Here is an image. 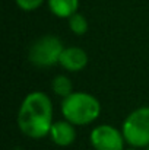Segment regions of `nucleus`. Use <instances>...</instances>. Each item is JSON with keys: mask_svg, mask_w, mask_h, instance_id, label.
Listing matches in <instances>:
<instances>
[{"mask_svg": "<svg viewBox=\"0 0 149 150\" xmlns=\"http://www.w3.org/2000/svg\"><path fill=\"white\" fill-rule=\"evenodd\" d=\"M124 150H138V149H135V147H132V149H124Z\"/></svg>", "mask_w": 149, "mask_h": 150, "instance_id": "nucleus-12", "label": "nucleus"}, {"mask_svg": "<svg viewBox=\"0 0 149 150\" xmlns=\"http://www.w3.org/2000/svg\"><path fill=\"white\" fill-rule=\"evenodd\" d=\"M67 23H69L70 31H72L75 35H78V37L85 35V34L88 32V28H89L86 18H85L82 13H79V12H76L75 15H72V16L67 19Z\"/></svg>", "mask_w": 149, "mask_h": 150, "instance_id": "nucleus-10", "label": "nucleus"}, {"mask_svg": "<svg viewBox=\"0 0 149 150\" xmlns=\"http://www.w3.org/2000/svg\"><path fill=\"white\" fill-rule=\"evenodd\" d=\"M50 140L58 147H67L75 143L76 140V130L72 122L67 120L54 121L48 133Z\"/></svg>", "mask_w": 149, "mask_h": 150, "instance_id": "nucleus-7", "label": "nucleus"}, {"mask_svg": "<svg viewBox=\"0 0 149 150\" xmlns=\"http://www.w3.org/2000/svg\"><path fill=\"white\" fill-rule=\"evenodd\" d=\"M50 12L61 19H69L79 9V0H47Z\"/></svg>", "mask_w": 149, "mask_h": 150, "instance_id": "nucleus-8", "label": "nucleus"}, {"mask_svg": "<svg viewBox=\"0 0 149 150\" xmlns=\"http://www.w3.org/2000/svg\"><path fill=\"white\" fill-rule=\"evenodd\" d=\"M47 0H15L16 6L24 12H34L40 9Z\"/></svg>", "mask_w": 149, "mask_h": 150, "instance_id": "nucleus-11", "label": "nucleus"}, {"mask_svg": "<svg viewBox=\"0 0 149 150\" xmlns=\"http://www.w3.org/2000/svg\"><path fill=\"white\" fill-rule=\"evenodd\" d=\"M89 142L94 150H124L126 144L123 131L111 124L97 125L89 134Z\"/></svg>", "mask_w": 149, "mask_h": 150, "instance_id": "nucleus-5", "label": "nucleus"}, {"mask_svg": "<svg viewBox=\"0 0 149 150\" xmlns=\"http://www.w3.org/2000/svg\"><path fill=\"white\" fill-rule=\"evenodd\" d=\"M51 89H53V92H54L57 96H60V98L63 99V98L69 96V95L73 92V85H72V80H70L67 76H64V74H57V76L53 79V82H51Z\"/></svg>", "mask_w": 149, "mask_h": 150, "instance_id": "nucleus-9", "label": "nucleus"}, {"mask_svg": "<svg viewBox=\"0 0 149 150\" xmlns=\"http://www.w3.org/2000/svg\"><path fill=\"white\" fill-rule=\"evenodd\" d=\"M126 143L135 149L149 146V106H140L132 111L121 127Z\"/></svg>", "mask_w": 149, "mask_h": 150, "instance_id": "nucleus-3", "label": "nucleus"}, {"mask_svg": "<svg viewBox=\"0 0 149 150\" xmlns=\"http://www.w3.org/2000/svg\"><path fill=\"white\" fill-rule=\"evenodd\" d=\"M53 102L47 93L34 91L25 96L18 111V127L29 139L47 137L53 125Z\"/></svg>", "mask_w": 149, "mask_h": 150, "instance_id": "nucleus-1", "label": "nucleus"}, {"mask_svg": "<svg viewBox=\"0 0 149 150\" xmlns=\"http://www.w3.org/2000/svg\"><path fill=\"white\" fill-rule=\"evenodd\" d=\"M63 118L73 125H89L101 114L99 100L88 92H72L60 103Z\"/></svg>", "mask_w": 149, "mask_h": 150, "instance_id": "nucleus-2", "label": "nucleus"}, {"mask_svg": "<svg viewBox=\"0 0 149 150\" xmlns=\"http://www.w3.org/2000/svg\"><path fill=\"white\" fill-rule=\"evenodd\" d=\"M58 64L70 73H78L83 70L88 64V54L81 47H64L60 55Z\"/></svg>", "mask_w": 149, "mask_h": 150, "instance_id": "nucleus-6", "label": "nucleus"}, {"mask_svg": "<svg viewBox=\"0 0 149 150\" xmlns=\"http://www.w3.org/2000/svg\"><path fill=\"white\" fill-rule=\"evenodd\" d=\"M146 150H149V146H148V147H146Z\"/></svg>", "mask_w": 149, "mask_h": 150, "instance_id": "nucleus-13", "label": "nucleus"}, {"mask_svg": "<svg viewBox=\"0 0 149 150\" xmlns=\"http://www.w3.org/2000/svg\"><path fill=\"white\" fill-rule=\"evenodd\" d=\"M63 50L64 45L58 37L44 35L31 44L28 51V58L32 66L40 69H47L58 64Z\"/></svg>", "mask_w": 149, "mask_h": 150, "instance_id": "nucleus-4", "label": "nucleus"}]
</instances>
